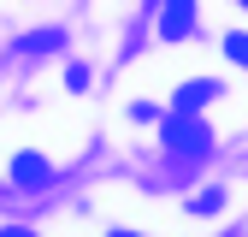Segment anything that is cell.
Instances as JSON below:
<instances>
[{
    "instance_id": "1",
    "label": "cell",
    "mask_w": 248,
    "mask_h": 237,
    "mask_svg": "<svg viewBox=\"0 0 248 237\" xmlns=\"http://www.w3.org/2000/svg\"><path fill=\"white\" fill-rule=\"evenodd\" d=\"M160 136H166V148H171V154H183V160H201L207 148H213V131L201 125V118H189V113L160 118Z\"/></svg>"
},
{
    "instance_id": "2",
    "label": "cell",
    "mask_w": 248,
    "mask_h": 237,
    "mask_svg": "<svg viewBox=\"0 0 248 237\" xmlns=\"http://www.w3.org/2000/svg\"><path fill=\"white\" fill-rule=\"evenodd\" d=\"M195 30V0H166V18H160V36L166 42H183Z\"/></svg>"
},
{
    "instance_id": "3",
    "label": "cell",
    "mask_w": 248,
    "mask_h": 237,
    "mask_svg": "<svg viewBox=\"0 0 248 237\" xmlns=\"http://www.w3.org/2000/svg\"><path fill=\"white\" fill-rule=\"evenodd\" d=\"M213 95H219V83H207V77H201V83H183V89H177V113H195V107H207Z\"/></svg>"
},
{
    "instance_id": "4",
    "label": "cell",
    "mask_w": 248,
    "mask_h": 237,
    "mask_svg": "<svg viewBox=\"0 0 248 237\" xmlns=\"http://www.w3.org/2000/svg\"><path fill=\"white\" fill-rule=\"evenodd\" d=\"M12 178H18V184H47L53 172H47L42 154H18V160H12Z\"/></svg>"
},
{
    "instance_id": "5",
    "label": "cell",
    "mask_w": 248,
    "mask_h": 237,
    "mask_svg": "<svg viewBox=\"0 0 248 237\" xmlns=\"http://www.w3.org/2000/svg\"><path fill=\"white\" fill-rule=\"evenodd\" d=\"M65 36H59V30H42V36H24L18 42V53H47V48H59Z\"/></svg>"
},
{
    "instance_id": "6",
    "label": "cell",
    "mask_w": 248,
    "mask_h": 237,
    "mask_svg": "<svg viewBox=\"0 0 248 237\" xmlns=\"http://www.w3.org/2000/svg\"><path fill=\"white\" fill-rule=\"evenodd\" d=\"M225 53L236 59V66H248V36H225Z\"/></svg>"
},
{
    "instance_id": "7",
    "label": "cell",
    "mask_w": 248,
    "mask_h": 237,
    "mask_svg": "<svg viewBox=\"0 0 248 237\" xmlns=\"http://www.w3.org/2000/svg\"><path fill=\"white\" fill-rule=\"evenodd\" d=\"M0 237H36V231H24V225H18V231H0Z\"/></svg>"
},
{
    "instance_id": "8",
    "label": "cell",
    "mask_w": 248,
    "mask_h": 237,
    "mask_svg": "<svg viewBox=\"0 0 248 237\" xmlns=\"http://www.w3.org/2000/svg\"><path fill=\"white\" fill-rule=\"evenodd\" d=\"M112 237H136V231H112Z\"/></svg>"
},
{
    "instance_id": "9",
    "label": "cell",
    "mask_w": 248,
    "mask_h": 237,
    "mask_svg": "<svg viewBox=\"0 0 248 237\" xmlns=\"http://www.w3.org/2000/svg\"><path fill=\"white\" fill-rule=\"evenodd\" d=\"M242 6H248V0H242Z\"/></svg>"
}]
</instances>
